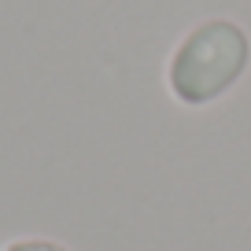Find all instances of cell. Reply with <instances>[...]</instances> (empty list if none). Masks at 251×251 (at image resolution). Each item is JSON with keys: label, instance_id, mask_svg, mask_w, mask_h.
Masks as SVG:
<instances>
[{"label": "cell", "instance_id": "6da1fadb", "mask_svg": "<svg viewBox=\"0 0 251 251\" xmlns=\"http://www.w3.org/2000/svg\"><path fill=\"white\" fill-rule=\"evenodd\" d=\"M248 37L236 23L229 19L200 23L170 55V71H166L170 93L188 107H203L236 85V78L248 67Z\"/></svg>", "mask_w": 251, "mask_h": 251}, {"label": "cell", "instance_id": "7a4b0ae2", "mask_svg": "<svg viewBox=\"0 0 251 251\" xmlns=\"http://www.w3.org/2000/svg\"><path fill=\"white\" fill-rule=\"evenodd\" d=\"M8 251H63V248H55V244H37V240H26V244H15V248H8Z\"/></svg>", "mask_w": 251, "mask_h": 251}]
</instances>
